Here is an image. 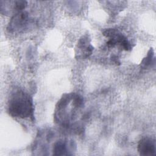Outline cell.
I'll list each match as a JSON object with an SVG mask.
<instances>
[{"label": "cell", "instance_id": "cell-1", "mask_svg": "<svg viewBox=\"0 0 156 156\" xmlns=\"http://www.w3.org/2000/svg\"><path fill=\"white\" fill-rule=\"evenodd\" d=\"M8 112L12 116L15 118H33L34 106L32 98L23 91H15L9 99Z\"/></svg>", "mask_w": 156, "mask_h": 156}, {"label": "cell", "instance_id": "cell-2", "mask_svg": "<svg viewBox=\"0 0 156 156\" xmlns=\"http://www.w3.org/2000/svg\"><path fill=\"white\" fill-rule=\"evenodd\" d=\"M29 15L26 12H20L14 14L7 27L9 32H20L24 29L28 23Z\"/></svg>", "mask_w": 156, "mask_h": 156}, {"label": "cell", "instance_id": "cell-3", "mask_svg": "<svg viewBox=\"0 0 156 156\" xmlns=\"http://www.w3.org/2000/svg\"><path fill=\"white\" fill-rule=\"evenodd\" d=\"M102 34L105 37L114 41L116 45H120L123 49L126 51H130L132 49L130 43L124 35L119 32L118 29L112 28L106 29L103 31Z\"/></svg>", "mask_w": 156, "mask_h": 156}, {"label": "cell", "instance_id": "cell-4", "mask_svg": "<svg viewBox=\"0 0 156 156\" xmlns=\"http://www.w3.org/2000/svg\"><path fill=\"white\" fill-rule=\"evenodd\" d=\"M137 149L140 155H155V141L151 138H143L140 140Z\"/></svg>", "mask_w": 156, "mask_h": 156}, {"label": "cell", "instance_id": "cell-5", "mask_svg": "<svg viewBox=\"0 0 156 156\" xmlns=\"http://www.w3.org/2000/svg\"><path fill=\"white\" fill-rule=\"evenodd\" d=\"M77 48L79 50L77 54L78 58H86L88 57L92 53L93 47L90 43V39L87 35L82 37L77 43Z\"/></svg>", "mask_w": 156, "mask_h": 156}, {"label": "cell", "instance_id": "cell-6", "mask_svg": "<svg viewBox=\"0 0 156 156\" xmlns=\"http://www.w3.org/2000/svg\"><path fill=\"white\" fill-rule=\"evenodd\" d=\"M68 143L66 140H59L54 143L53 145V155H63L69 154L68 151Z\"/></svg>", "mask_w": 156, "mask_h": 156}, {"label": "cell", "instance_id": "cell-7", "mask_svg": "<svg viewBox=\"0 0 156 156\" xmlns=\"http://www.w3.org/2000/svg\"><path fill=\"white\" fill-rule=\"evenodd\" d=\"M153 60H154V51H153V49L151 48L149 51L147 56L145 58H144L143 60H142L141 63V68L144 69L147 68L149 66H150L152 64Z\"/></svg>", "mask_w": 156, "mask_h": 156}, {"label": "cell", "instance_id": "cell-8", "mask_svg": "<svg viewBox=\"0 0 156 156\" xmlns=\"http://www.w3.org/2000/svg\"><path fill=\"white\" fill-rule=\"evenodd\" d=\"M112 60L113 62H115V63H118V64H119L120 63V62H119V59L118 58V57L116 56V55H113L112 57Z\"/></svg>", "mask_w": 156, "mask_h": 156}]
</instances>
